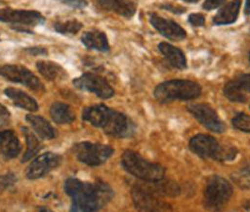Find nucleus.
I'll return each mask as SVG.
<instances>
[{"mask_svg": "<svg viewBox=\"0 0 250 212\" xmlns=\"http://www.w3.org/2000/svg\"><path fill=\"white\" fill-rule=\"evenodd\" d=\"M240 212H250V200L242 206Z\"/></svg>", "mask_w": 250, "mask_h": 212, "instance_id": "c9c22d12", "label": "nucleus"}, {"mask_svg": "<svg viewBox=\"0 0 250 212\" xmlns=\"http://www.w3.org/2000/svg\"><path fill=\"white\" fill-rule=\"evenodd\" d=\"M218 147L219 142L216 139L209 135L199 134L192 138L189 141V148L202 159H213Z\"/></svg>", "mask_w": 250, "mask_h": 212, "instance_id": "2eb2a0df", "label": "nucleus"}, {"mask_svg": "<svg viewBox=\"0 0 250 212\" xmlns=\"http://www.w3.org/2000/svg\"></svg>", "mask_w": 250, "mask_h": 212, "instance_id": "ea45409f", "label": "nucleus"}, {"mask_svg": "<svg viewBox=\"0 0 250 212\" xmlns=\"http://www.w3.org/2000/svg\"><path fill=\"white\" fill-rule=\"evenodd\" d=\"M45 18L36 11L0 9V22L13 25L35 26L44 23Z\"/></svg>", "mask_w": 250, "mask_h": 212, "instance_id": "f8f14e48", "label": "nucleus"}, {"mask_svg": "<svg viewBox=\"0 0 250 212\" xmlns=\"http://www.w3.org/2000/svg\"><path fill=\"white\" fill-rule=\"evenodd\" d=\"M96 4L104 11L120 14L125 18H132L137 12V5L133 0H96Z\"/></svg>", "mask_w": 250, "mask_h": 212, "instance_id": "dca6fc26", "label": "nucleus"}, {"mask_svg": "<svg viewBox=\"0 0 250 212\" xmlns=\"http://www.w3.org/2000/svg\"><path fill=\"white\" fill-rule=\"evenodd\" d=\"M245 13H246L247 15H250V0H247V2H246Z\"/></svg>", "mask_w": 250, "mask_h": 212, "instance_id": "4c0bfd02", "label": "nucleus"}, {"mask_svg": "<svg viewBox=\"0 0 250 212\" xmlns=\"http://www.w3.org/2000/svg\"><path fill=\"white\" fill-rule=\"evenodd\" d=\"M241 8V1L233 0L227 4L213 17L214 25H230L236 22Z\"/></svg>", "mask_w": 250, "mask_h": 212, "instance_id": "412c9836", "label": "nucleus"}, {"mask_svg": "<svg viewBox=\"0 0 250 212\" xmlns=\"http://www.w3.org/2000/svg\"><path fill=\"white\" fill-rule=\"evenodd\" d=\"M122 165L125 171L145 182H155L162 180L166 171L160 164L150 163L138 153L126 150L122 156Z\"/></svg>", "mask_w": 250, "mask_h": 212, "instance_id": "20e7f679", "label": "nucleus"}, {"mask_svg": "<svg viewBox=\"0 0 250 212\" xmlns=\"http://www.w3.org/2000/svg\"><path fill=\"white\" fill-rule=\"evenodd\" d=\"M22 131L25 135L26 142V150L22 158V163H25L31 161L37 155L40 150L42 149V143L37 136L29 128L23 126Z\"/></svg>", "mask_w": 250, "mask_h": 212, "instance_id": "393cba45", "label": "nucleus"}, {"mask_svg": "<svg viewBox=\"0 0 250 212\" xmlns=\"http://www.w3.org/2000/svg\"><path fill=\"white\" fill-rule=\"evenodd\" d=\"M50 116L52 120L58 125L71 124L75 120L73 109L62 102H55L51 105Z\"/></svg>", "mask_w": 250, "mask_h": 212, "instance_id": "b1692460", "label": "nucleus"}, {"mask_svg": "<svg viewBox=\"0 0 250 212\" xmlns=\"http://www.w3.org/2000/svg\"><path fill=\"white\" fill-rule=\"evenodd\" d=\"M38 71L49 81H61L67 78V72L62 65L53 62L40 61L36 63Z\"/></svg>", "mask_w": 250, "mask_h": 212, "instance_id": "4be33fe9", "label": "nucleus"}, {"mask_svg": "<svg viewBox=\"0 0 250 212\" xmlns=\"http://www.w3.org/2000/svg\"><path fill=\"white\" fill-rule=\"evenodd\" d=\"M5 94L12 100L13 104L28 112H36L39 110L37 101L25 92L16 88H6Z\"/></svg>", "mask_w": 250, "mask_h": 212, "instance_id": "a211bd4d", "label": "nucleus"}, {"mask_svg": "<svg viewBox=\"0 0 250 212\" xmlns=\"http://www.w3.org/2000/svg\"><path fill=\"white\" fill-rule=\"evenodd\" d=\"M201 94V87L198 83L185 80L173 79L163 82L154 90V96L160 103H169L175 100H193Z\"/></svg>", "mask_w": 250, "mask_h": 212, "instance_id": "39448f33", "label": "nucleus"}, {"mask_svg": "<svg viewBox=\"0 0 250 212\" xmlns=\"http://www.w3.org/2000/svg\"><path fill=\"white\" fill-rule=\"evenodd\" d=\"M161 8L167 10L169 12H172L176 14H181V13H185L187 10L186 8L180 7V6H174V5H170V4H166V5H161Z\"/></svg>", "mask_w": 250, "mask_h": 212, "instance_id": "72a5a7b5", "label": "nucleus"}, {"mask_svg": "<svg viewBox=\"0 0 250 212\" xmlns=\"http://www.w3.org/2000/svg\"><path fill=\"white\" fill-rule=\"evenodd\" d=\"M82 23H80L76 19H72V20H67L64 22H57L54 25V29L62 35H75L77 34L81 28H82Z\"/></svg>", "mask_w": 250, "mask_h": 212, "instance_id": "a878e982", "label": "nucleus"}, {"mask_svg": "<svg viewBox=\"0 0 250 212\" xmlns=\"http://www.w3.org/2000/svg\"><path fill=\"white\" fill-rule=\"evenodd\" d=\"M74 85L77 89L93 93L102 99L111 98L115 91L109 82L102 75L93 73H85L74 79Z\"/></svg>", "mask_w": 250, "mask_h": 212, "instance_id": "1a4fd4ad", "label": "nucleus"}, {"mask_svg": "<svg viewBox=\"0 0 250 212\" xmlns=\"http://www.w3.org/2000/svg\"><path fill=\"white\" fill-rule=\"evenodd\" d=\"M188 110L207 129L215 133H223L225 131L224 123L220 120L213 108L208 104H191L188 106Z\"/></svg>", "mask_w": 250, "mask_h": 212, "instance_id": "9d476101", "label": "nucleus"}, {"mask_svg": "<svg viewBox=\"0 0 250 212\" xmlns=\"http://www.w3.org/2000/svg\"><path fill=\"white\" fill-rule=\"evenodd\" d=\"M26 122L31 125L35 133L42 140H52L56 137V130L50 123L43 117L33 114L25 116Z\"/></svg>", "mask_w": 250, "mask_h": 212, "instance_id": "aec40b11", "label": "nucleus"}, {"mask_svg": "<svg viewBox=\"0 0 250 212\" xmlns=\"http://www.w3.org/2000/svg\"><path fill=\"white\" fill-rule=\"evenodd\" d=\"M158 48L165 56V58L167 60V62L173 67L181 70L187 68V65H188L187 58L182 50L165 42L159 44Z\"/></svg>", "mask_w": 250, "mask_h": 212, "instance_id": "5701e85b", "label": "nucleus"}, {"mask_svg": "<svg viewBox=\"0 0 250 212\" xmlns=\"http://www.w3.org/2000/svg\"><path fill=\"white\" fill-rule=\"evenodd\" d=\"M231 178L239 187L250 188V164L239 168L232 174Z\"/></svg>", "mask_w": 250, "mask_h": 212, "instance_id": "bb28decb", "label": "nucleus"}, {"mask_svg": "<svg viewBox=\"0 0 250 212\" xmlns=\"http://www.w3.org/2000/svg\"><path fill=\"white\" fill-rule=\"evenodd\" d=\"M150 24L164 37L170 41H182L187 37L186 30L172 20L165 19L155 13H151L150 16Z\"/></svg>", "mask_w": 250, "mask_h": 212, "instance_id": "ddd939ff", "label": "nucleus"}, {"mask_svg": "<svg viewBox=\"0 0 250 212\" xmlns=\"http://www.w3.org/2000/svg\"><path fill=\"white\" fill-rule=\"evenodd\" d=\"M21 142L13 130L0 131V154L6 160H13L21 153Z\"/></svg>", "mask_w": 250, "mask_h": 212, "instance_id": "f3484780", "label": "nucleus"}, {"mask_svg": "<svg viewBox=\"0 0 250 212\" xmlns=\"http://www.w3.org/2000/svg\"><path fill=\"white\" fill-rule=\"evenodd\" d=\"M233 193L231 184L219 175H212L204 188V207L211 212H221Z\"/></svg>", "mask_w": 250, "mask_h": 212, "instance_id": "423d86ee", "label": "nucleus"}, {"mask_svg": "<svg viewBox=\"0 0 250 212\" xmlns=\"http://www.w3.org/2000/svg\"><path fill=\"white\" fill-rule=\"evenodd\" d=\"M81 42L88 49L97 50L100 52H108L110 49L106 35L97 29H92L83 33Z\"/></svg>", "mask_w": 250, "mask_h": 212, "instance_id": "6ab92c4d", "label": "nucleus"}, {"mask_svg": "<svg viewBox=\"0 0 250 212\" xmlns=\"http://www.w3.org/2000/svg\"><path fill=\"white\" fill-rule=\"evenodd\" d=\"M184 1H186V2H188V3H196V2H198V1H200V0H184Z\"/></svg>", "mask_w": 250, "mask_h": 212, "instance_id": "58836bf2", "label": "nucleus"}, {"mask_svg": "<svg viewBox=\"0 0 250 212\" xmlns=\"http://www.w3.org/2000/svg\"><path fill=\"white\" fill-rule=\"evenodd\" d=\"M247 93H250V74L238 75L224 87L226 97L232 102H245Z\"/></svg>", "mask_w": 250, "mask_h": 212, "instance_id": "4468645a", "label": "nucleus"}, {"mask_svg": "<svg viewBox=\"0 0 250 212\" xmlns=\"http://www.w3.org/2000/svg\"><path fill=\"white\" fill-rule=\"evenodd\" d=\"M74 153L80 163L90 167L100 166L112 157L111 146L90 141H82L74 145Z\"/></svg>", "mask_w": 250, "mask_h": 212, "instance_id": "0eeeda50", "label": "nucleus"}, {"mask_svg": "<svg viewBox=\"0 0 250 212\" xmlns=\"http://www.w3.org/2000/svg\"><path fill=\"white\" fill-rule=\"evenodd\" d=\"M179 192L180 188L176 183L163 182L162 179L155 182L137 183L132 188L131 194L138 212H163L168 209V204L161 196H176Z\"/></svg>", "mask_w": 250, "mask_h": 212, "instance_id": "7ed1b4c3", "label": "nucleus"}, {"mask_svg": "<svg viewBox=\"0 0 250 212\" xmlns=\"http://www.w3.org/2000/svg\"><path fill=\"white\" fill-rule=\"evenodd\" d=\"M225 1L226 0H206L203 4V9L207 11H211L221 6Z\"/></svg>", "mask_w": 250, "mask_h": 212, "instance_id": "2f4dec72", "label": "nucleus"}, {"mask_svg": "<svg viewBox=\"0 0 250 212\" xmlns=\"http://www.w3.org/2000/svg\"><path fill=\"white\" fill-rule=\"evenodd\" d=\"M0 3H1V0H0Z\"/></svg>", "mask_w": 250, "mask_h": 212, "instance_id": "a19ab883", "label": "nucleus"}, {"mask_svg": "<svg viewBox=\"0 0 250 212\" xmlns=\"http://www.w3.org/2000/svg\"><path fill=\"white\" fill-rule=\"evenodd\" d=\"M233 126L243 132L250 133V116L246 113H237L232 119Z\"/></svg>", "mask_w": 250, "mask_h": 212, "instance_id": "c85d7f7f", "label": "nucleus"}, {"mask_svg": "<svg viewBox=\"0 0 250 212\" xmlns=\"http://www.w3.org/2000/svg\"><path fill=\"white\" fill-rule=\"evenodd\" d=\"M188 21L193 26H202L205 24V17L200 13H192L189 15Z\"/></svg>", "mask_w": 250, "mask_h": 212, "instance_id": "c756f323", "label": "nucleus"}, {"mask_svg": "<svg viewBox=\"0 0 250 212\" xmlns=\"http://www.w3.org/2000/svg\"><path fill=\"white\" fill-rule=\"evenodd\" d=\"M11 114L7 110L6 107H4L2 104H0V125H5L10 120Z\"/></svg>", "mask_w": 250, "mask_h": 212, "instance_id": "473e14b6", "label": "nucleus"}, {"mask_svg": "<svg viewBox=\"0 0 250 212\" xmlns=\"http://www.w3.org/2000/svg\"><path fill=\"white\" fill-rule=\"evenodd\" d=\"M237 153V149L233 146L219 144L217 152L214 155L213 159L217 162H221V163L230 162L236 158Z\"/></svg>", "mask_w": 250, "mask_h": 212, "instance_id": "cd10ccee", "label": "nucleus"}, {"mask_svg": "<svg viewBox=\"0 0 250 212\" xmlns=\"http://www.w3.org/2000/svg\"><path fill=\"white\" fill-rule=\"evenodd\" d=\"M53 212L50 209L46 208V207H39L36 209V212Z\"/></svg>", "mask_w": 250, "mask_h": 212, "instance_id": "e433bc0d", "label": "nucleus"}, {"mask_svg": "<svg viewBox=\"0 0 250 212\" xmlns=\"http://www.w3.org/2000/svg\"><path fill=\"white\" fill-rule=\"evenodd\" d=\"M63 4L74 8V9H84L88 6L87 0H61Z\"/></svg>", "mask_w": 250, "mask_h": 212, "instance_id": "7c9ffc66", "label": "nucleus"}, {"mask_svg": "<svg viewBox=\"0 0 250 212\" xmlns=\"http://www.w3.org/2000/svg\"><path fill=\"white\" fill-rule=\"evenodd\" d=\"M64 189L72 199L70 212H98L114 194L110 186L103 181L89 183L73 177L65 181Z\"/></svg>", "mask_w": 250, "mask_h": 212, "instance_id": "f257e3e1", "label": "nucleus"}, {"mask_svg": "<svg viewBox=\"0 0 250 212\" xmlns=\"http://www.w3.org/2000/svg\"><path fill=\"white\" fill-rule=\"evenodd\" d=\"M0 75L7 80L22 84L35 92H44L45 88L41 80L30 70L22 65H0Z\"/></svg>", "mask_w": 250, "mask_h": 212, "instance_id": "6e6552de", "label": "nucleus"}, {"mask_svg": "<svg viewBox=\"0 0 250 212\" xmlns=\"http://www.w3.org/2000/svg\"><path fill=\"white\" fill-rule=\"evenodd\" d=\"M29 54H32V55H46L47 54V50L43 47H29L27 49H25Z\"/></svg>", "mask_w": 250, "mask_h": 212, "instance_id": "f704fd0d", "label": "nucleus"}, {"mask_svg": "<svg viewBox=\"0 0 250 212\" xmlns=\"http://www.w3.org/2000/svg\"><path fill=\"white\" fill-rule=\"evenodd\" d=\"M62 163V157L56 153L46 152L35 158L26 169V177L31 180L48 175Z\"/></svg>", "mask_w": 250, "mask_h": 212, "instance_id": "9b49d317", "label": "nucleus"}, {"mask_svg": "<svg viewBox=\"0 0 250 212\" xmlns=\"http://www.w3.org/2000/svg\"><path fill=\"white\" fill-rule=\"evenodd\" d=\"M82 119L95 127L102 128L105 134L112 137H130L135 131L134 124L126 115L104 104L85 108Z\"/></svg>", "mask_w": 250, "mask_h": 212, "instance_id": "f03ea898", "label": "nucleus"}]
</instances>
